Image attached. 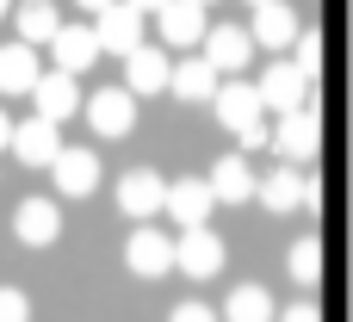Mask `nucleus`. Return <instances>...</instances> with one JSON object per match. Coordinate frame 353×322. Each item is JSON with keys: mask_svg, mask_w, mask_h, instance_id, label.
Wrapping results in <instances>:
<instances>
[{"mask_svg": "<svg viewBox=\"0 0 353 322\" xmlns=\"http://www.w3.org/2000/svg\"><path fill=\"white\" fill-rule=\"evenodd\" d=\"M50 50H56V68H62V74H87V68L99 62V31H93V25H62Z\"/></svg>", "mask_w": 353, "mask_h": 322, "instance_id": "17", "label": "nucleus"}, {"mask_svg": "<svg viewBox=\"0 0 353 322\" xmlns=\"http://www.w3.org/2000/svg\"><path fill=\"white\" fill-rule=\"evenodd\" d=\"M261 43H254V31L248 25H211V37H205V56H211V68L217 74H248V56H254Z\"/></svg>", "mask_w": 353, "mask_h": 322, "instance_id": "8", "label": "nucleus"}, {"mask_svg": "<svg viewBox=\"0 0 353 322\" xmlns=\"http://www.w3.org/2000/svg\"><path fill=\"white\" fill-rule=\"evenodd\" d=\"M0 322H31V298L12 292V285H0Z\"/></svg>", "mask_w": 353, "mask_h": 322, "instance_id": "27", "label": "nucleus"}, {"mask_svg": "<svg viewBox=\"0 0 353 322\" xmlns=\"http://www.w3.org/2000/svg\"><path fill=\"white\" fill-rule=\"evenodd\" d=\"M93 31H99V50L105 56H130V50H143V12L137 6H105L99 19H93Z\"/></svg>", "mask_w": 353, "mask_h": 322, "instance_id": "12", "label": "nucleus"}, {"mask_svg": "<svg viewBox=\"0 0 353 322\" xmlns=\"http://www.w3.org/2000/svg\"><path fill=\"white\" fill-rule=\"evenodd\" d=\"M273 155H279L285 168H310V161L323 155V124H316L310 105H304V112H285V118L273 124Z\"/></svg>", "mask_w": 353, "mask_h": 322, "instance_id": "3", "label": "nucleus"}, {"mask_svg": "<svg viewBox=\"0 0 353 322\" xmlns=\"http://www.w3.org/2000/svg\"><path fill=\"white\" fill-rule=\"evenodd\" d=\"M254 87H261V105L279 112V118H285V112H304V99H310V74H304L298 62H267Z\"/></svg>", "mask_w": 353, "mask_h": 322, "instance_id": "5", "label": "nucleus"}, {"mask_svg": "<svg viewBox=\"0 0 353 322\" xmlns=\"http://www.w3.org/2000/svg\"><path fill=\"white\" fill-rule=\"evenodd\" d=\"M118 211H124V217H137V223L161 217V211H168V180H161V174H149V168H130V174L118 180Z\"/></svg>", "mask_w": 353, "mask_h": 322, "instance_id": "6", "label": "nucleus"}, {"mask_svg": "<svg viewBox=\"0 0 353 322\" xmlns=\"http://www.w3.org/2000/svg\"><path fill=\"white\" fill-rule=\"evenodd\" d=\"M248 6H267V0H248Z\"/></svg>", "mask_w": 353, "mask_h": 322, "instance_id": "34", "label": "nucleus"}, {"mask_svg": "<svg viewBox=\"0 0 353 322\" xmlns=\"http://www.w3.org/2000/svg\"><path fill=\"white\" fill-rule=\"evenodd\" d=\"M6 12H12V0H0V19H6Z\"/></svg>", "mask_w": 353, "mask_h": 322, "instance_id": "33", "label": "nucleus"}, {"mask_svg": "<svg viewBox=\"0 0 353 322\" xmlns=\"http://www.w3.org/2000/svg\"><path fill=\"white\" fill-rule=\"evenodd\" d=\"M12 25H19V43H56V31H62V12L50 6V0H19L12 6Z\"/></svg>", "mask_w": 353, "mask_h": 322, "instance_id": "22", "label": "nucleus"}, {"mask_svg": "<svg viewBox=\"0 0 353 322\" xmlns=\"http://www.w3.org/2000/svg\"><path fill=\"white\" fill-rule=\"evenodd\" d=\"M248 31H254V43H261V50H292L304 25H298V6H292V0H267V6H254Z\"/></svg>", "mask_w": 353, "mask_h": 322, "instance_id": "11", "label": "nucleus"}, {"mask_svg": "<svg viewBox=\"0 0 353 322\" xmlns=\"http://www.w3.org/2000/svg\"><path fill=\"white\" fill-rule=\"evenodd\" d=\"M223 261H230V248H223V236L211 223L205 230H180V273L186 279H217Z\"/></svg>", "mask_w": 353, "mask_h": 322, "instance_id": "9", "label": "nucleus"}, {"mask_svg": "<svg viewBox=\"0 0 353 322\" xmlns=\"http://www.w3.org/2000/svg\"><path fill=\"white\" fill-rule=\"evenodd\" d=\"M87 124H93L99 137H130V124H137V93H130V87H99V93L87 99Z\"/></svg>", "mask_w": 353, "mask_h": 322, "instance_id": "10", "label": "nucleus"}, {"mask_svg": "<svg viewBox=\"0 0 353 322\" xmlns=\"http://www.w3.org/2000/svg\"><path fill=\"white\" fill-rule=\"evenodd\" d=\"M124 267H130L137 279H168V273H180V242L161 236L155 223H143V230L124 242Z\"/></svg>", "mask_w": 353, "mask_h": 322, "instance_id": "4", "label": "nucleus"}, {"mask_svg": "<svg viewBox=\"0 0 353 322\" xmlns=\"http://www.w3.org/2000/svg\"><path fill=\"white\" fill-rule=\"evenodd\" d=\"M12 230H19L25 248H50V242L62 236V211H56L50 199H25V205L12 211Z\"/></svg>", "mask_w": 353, "mask_h": 322, "instance_id": "20", "label": "nucleus"}, {"mask_svg": "<svg viewBox=\"0 0 353 322\" xmlns=\"http://www.w3.org/2000/svg\"><path fill=\"white\" fill-rule=\"evenodd\" d=\"M31 99H37V118H50V124H68L74 112H87V99H81V81L74 74H43L37 87H31Z\"/></svg>", "mask_w": 353, "mask_h": 322, "instance_id": "13", "label": "nucleus"}, {"mask_svg": "<svg viewBox=\"0 0 353 322\" xmlns=\"http://www.w3.org/2000/svg\"><path fill=\"white\" fill-rule=\"evenodd\" d=\"M205 6H211V0H205Z\"/></svg>", "mask_w": 353, "mask_h": 322, "instance_id": "35", "label": "nucleus"}, {"mask_svg": "<svg viewBox=\"0 0 353 322\" xmlns=\"http://www.w3.org/2000/svg\"><path fill=\"white\" fill-rule=\"evenodd\" d=\"M254 199H261L267 211H279V217H292V211H310V217H316V211H323V186H316L310 174L285 168V161H279L273 174H261V192H254Z\"/></svg>", "mask_w": 353, "mask_h": 322, "instance_id": "2", "label": "nucleus"}, {"mask_svg": "<svg viewBox=\"0 0 353 322\" xmlns=\"http://www.w3.org/2000/svg\"><path fill=\"white\" fill-rule=\"evenodd\" d=\"M12 155H19L25 168H56V155H62V124L25 118V124L12 130Z\"/></svg>", "mask_w": 353, "mask_h": 322, "instance_id": "14", "label": "nucleus"}, {"mask_svg": "<svg viewBox=\"0 0 353 322\" xmlns=\"http://www.w3.org/2000/svg\"><path fill=\"white\" fill-rule=\"evenodd\" d=\"M285 267H292V285H316L323 279V242L316 236H298L292 254H285Z\"/></svg>", "mask_w": 353, "mask_h": 322, "instance_id": "25", "label": "nucleus"}, {"mask_svg": "<svg viewBox=\"0 0 353 322\" xmlns=\"http://www.w3.org/2000/svg\"><path fill=\"white\" fill-rule=\"evenodd\" d=\"M124 6H137V12H143V19H149V12H161V6H168V0H124Z\"/></svg>", "mask_w": 353, "mask_h": 322, "instance_id": "31", "label": "nucleus"}, {"mask_svg": "<svg viewBox=\"0 0 353 322\" xmlns=\"http://www.w3.org/2000/svg\"><path fill=\"white\" fill-rule=\"evenodd\" d=\"M168 322H217V310H205V304H180Z\"/></svg>", "mask_w": 353, "mask_h": 322, "instance_id": "28", "label": "nucleus"}, {"mask_svg": "<svg viewBox=\"0 0 353 322\" xmlns=\"http://www.w3.org/2000/svg\"><path fill=\"white\" fill-rule=\"evenodd\" d=\"M323 56H329L323 50V31H298V68L304 74H323Z\"/></svg>", "mask_w": 353, "mask_h": 322, "instance_id": "26", "label": "nucleus"}, {"mask_svg": "<svg viewBox=\"0 0 353 322\" xmlns=\"http://www.w3.org/2000/svg\"><path fill=\"white\" fill-rule=\"evenodd\" d=\"M37 74V50L31 43H0V93H31Z\"/></svg>", "mask_w": 353, "mask_h": 322, "instance_id": "23", "label": "nucleus"}, {"mask_svg": "<svg viewBox=\"0 0 353 322\" xmlns=\"http://www.w3.org/2000/svg\"><path fill=\"white\" fill-rule=\"evenodd\" d=\"M211 105H217V124L242 137V149H273V124H267V105H261V87H254L248 74L223 81Z\"/></svg>", "mask_w": 353, "mask_h": 322, "instance_id": "1", "label": "nucleus"}, {"mask_svg": "<svg viewBox=\"0 0 353 322\" xmlns=\"http://www.w3.org/2000/svg\"><path fill=\"white\" fill-rule=\"evenodd\" d=\"M279 322H323L316 304H292V310H279Z\"/></svg>", "mask_w": 353, "mask_h": 322, "instance_id": "29", "label": "nucleus"}, {"mask_svg": "<svg viewBox=\"0 0 353 322\" xmlns=\"http://www.w3.org/2000/svg\"><path fill=\"white\" fill-rule=\"evenodd\" d=\"M50 174H56V192H62V199H87V192L99 186V155H93V149H62Z\"/></svg>", "mask_w": 353, "mask_h": 322, "instance_id": "19", "label": "nucleus"}, {"mask_svg": "<svg viewBox=\"0 0 353 322\" xmlns=\"http://www.w3.org/2000/svg\"><path fill=\"white\" fill-rule=\"evenodd\" d=\"M211 211H217V192H211V180H199V174H186V180H168V217H174L180 230H205V223H211Z\"/></svg>", "mask_w": 353, "mask_h": 322, "instance_id": "7", "label": "nucleus"}, {"mask_svg": "<svg viewBox=\"0 0 353 322\" xmlns=\"http://www.w3.org/2000/svg\"><path fill=\"white\" fill-rule=\"evenodd\" d=\"M155 19H161V37H168L174 50H199V43L211 37V25H205V0H168Z\"/></svg>", "mask_w": 353, "mask_h": 322, "instance_id": "15", "label": "nucleus"}, {"mask_svg": "<svg viewBox=\"0 0 353 322\" xmlns=\"http://www.w3.org/2000/svg\"><path fill=\"white\" fill-rule=\"evenodd\" d=\"M12 130H19V124H12V118L0 112V149H12Z\"/></svg>", "mask_w": 353, "mask_h": 322, "instance_id": "30", "label": "nucleus"}, {"mask_svg": "<svg viewBox=\"0 0 353 322\" xmlns=\"http://www.w3.org/2000/svg\"><path fill=\"white\" fill-rule=\"evenodd\" d=\"M223 322H279V310H273V298L261 285H236L230 304H223Z\"/></svg>", "mask_w": 353, "mask_h": 322, "instance_id": "24", "label": "nucleus"}, {"mask_svg": "<svg viewBox=\"0 0 353 322\" xmlns=\"http://www.w3.org/2000/svg\"><path fill=\"white\" fill-rule=\"evenodd\" d=\"M124 87L143 99V93H168L174 87V62L155 50V43H143V50H130L124 56Z\"/></svg>", "mask_w": 353, "mask_h": 322, "instance_id": "16", "label": "nucleus"}, {"mask_svg": "<svg viewBox=\"0 0 353 322\" xmlns=\"http://www.w3.org/2000/svg\"><path fill=\"white\" fill-rule=\"evenodd\" d=\"M81 6H87V12L99 19V12H105V6H118V0H81Z\"/></svg>", "mask_w": 353, "mask_h": 322, "instance_id": "32", "label": "nucleus"}, {"mask_svg": "<svg viewBox=\"0 0 353 322\" xmlns=\"http://www.w3.org/2000/svg\"><path fill=\"white\" fill-rule=\"evenodd\" d=\"M217 87H223V74L211 68V56L199 50V56H186V62H174V99H186V105H199V99H217Z\"/></svg>", "mask_w": 353, "mask_h": 322, "instance_id": "18", "label": "nucleus"}, {"mask_svg": "<svg viewBox=\"0 0 353 322\" xmlns=\"http://www.w3.org/2000/svg\"><path fill=\"white\" fill-rule=\"evenodd\" d=\"M205 180H211L217 205H248V199L261 192V180L248 174V155H223V161H217V168H211Z\"/></svg>", "mask_w": 353, "mask_h": 322, "instance_id": "21", "label": "nucleus"}]
</instances>
